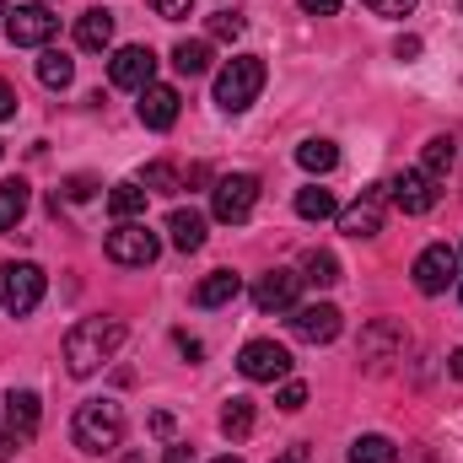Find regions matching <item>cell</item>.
Wrapping results in <instances>:
<instances>
[{
	"mask_svg": "<svg viewBox=\"0 0 463 463\" xmlns=\"http://www.w3.org/2000/svg\"><path fill=\"white\" fill-rule=\"evenodd\" d=\"M216 463H242V458H232V453H227V458H216Z\"/></svg>",
	"mask_w": 463,
	"mask_h": 463,
	"instance_id": "7dc6e473",
	"label": "cell"
},
{
	"mask_svg": "<svg viewBox=\"0 0 463 463\" xmlns=\"http://www.w3.org/2000/svg\"><path fill=\"white\" fill-rule=\"evenodd\" d=\"M140 189H146V194H173V189H178V173H173L167 162H151L146 178H140Z\"/></svg>",
	"mask_w": 463,
	"mask_h": 463,
	"instance_id": "4dcf8cb0",
	"label": "cell"
},
{
	"mask_svg": "<svg viewBox=\"0 0 463 463\" xmlns=\"http://www.w3.org/2000/svg\"><path fill=\"white\" fill-rule=\"evenodd\" d=\"M340 329H345V318L335 302H297L291 307V335L302 345H329V340H340Z\"/></svg>",
	"mask_w": 463,
	"mask_h": 463,
	"instance_id": "ba28073f",
	"label": "cell"
},
{
	"mask_svg": "<svg viewBox=\"0 0 463 463\" xmlns=\"http://www.w3.org/2000/svg\"><path fill=\"white\" fill-rule=\"evenodd\" d=\"M275 404H280L286 415H297V410L307 404V383H297V377H286V383H280V393H275Z\"/></svg>",
	"mask_w": 463,
	"mask_h": 463,
	"instance_id": "1f68e13d",
	"label": "cell"
},
{
	"mask_svg": "<svg viewBox=\"0 0 463 463\" xmlns=\"http://www.w3.org/2000/svg\"><path fill=\"white\" fill-rule=\"evenodd\" d=\"M16 442H22V437L11 431V420H0V463H5L11 453H16Z\"/></svg>",
	"mask_w": 463,
	"mask_h": 463,
	"instance_id": "74e56055",
	"label": "cell"
},
{
	"mask_svg": "<svg viewBox=\"0 0 463 463\" xmlns=\"http://www.w3.org/2000/svg\"><path fill=\"white\" fill-rule=\"evenodd\" d=\"M189 5H194V0H151V11H156L162 22H184V16H189Z\"/></svg>",
	"mask_w": 463,
	"mask_h": 463,
	"instance_id": "e575fe53",
	"label": "cell"
},
{
	"mask_svg": "<svg viewBox=\"0 0 463 463\" xmlns=\"http://www.w3.org/2000/svg\"><path fill=\"white\" fill-rule=\"evenodd\" d=\"M253 205H259V178L253 173H227V178H216V189H211V211H216V222H248L253 216Z\"/></svg>",
	"mask_w": 463,
	"mask_h": 463,
	"instance_id": "8992f818",
	"label": "cell"
},
{
	"mask_svg": "<svg viewBox=\"0 0 463 463\" xmlns=\"http://www.w3.org/2000/svg\"><path fill=\"white\" fill-rule=\"evenodd\" d=\"M173 65H178V76H205L211 71V43L205 38H184L173 49Z\"/></svg>",
	"mask_w": 463,
	"mask_h": 463,
	"instance_id": "cb8c5ba5",
	"label": "cell"
},
{
	"mask_svg": "<svg viewBox=\"0 0 463 463\" xmlns=\"http://www.w3.org/2000/svg\"><path fill=\"white\" fill-rule=\"evenodd\" d=\"M22 5H49V0H22Z\"/></svg>",
	"mask_w": 463,
	"mask_h": 463,
	"instance_id": "bcb514c9",
	"label": "cell"
},
{
	"mask_svg": "<svg viewBox=\"0 0 463 463\" xmlns=\"http://www.w3.org/2000/svg\"><path fill=\"white\" fill-rule=\"evenodd\" d=\"M383 205H388V184H372L355 205L340 211V232L355 237V242H361V237H377V232H383Z\"/></svg>",
	"mask_w": 463,
	"mask_h": 463,
	"instance_id": "7c38bea8",
	"label": "cell"
},
{
	"mask_svg": "<svg viewBox=\"0 0 463 463\" xmlns=\"http://www.w3.org/2000/svg\"><path fill=\"white\" fill-rule=\"evenodd\" d=\"M5 420H11V431H16L22 442H33V437H38V420H43V404H38V393H27V388L5 393Z\"/></svg>",
	"mask_w": 463,
	"mask_h": 463,
	"instance_id": "e0dca14e",
	"label": "cell"
},
{
	"mask_svg": "<svg viewBox=\"0 0 463 463\" xmlns=\"http://www.w3.org/2000/svg\"><path fill=\"white\" fill-rule=\"evenodd\" d=\"M124 318H81V324H71V335H65V372L71 377H92L118 345H124Z\"/></svg>",
	"mask_w": 463,
	"mask_h": 463,
	"instance_id": "6da1fadb",
	"label": "cell"
},
{
	"mask_svg": "<svg viewBox=\"0 0 463 463\" xmlns=\"http://www.w3.org/2000/svg\"><path fill=\"white\" fill-rule=\"evenodd\" d=\"M404 355V324H393V318H383V324H372L366 335H361V361L377 372V366H388V361H399Z\"/></svg>",
	"mask_w": 463,
	"mask_h": 463,
	"instance_id": "9a60e30c",
	"label": "cell"
},
{
	"mask_svg": "<svg viewBox=\"0 0 463 463\" xmlns=\"http://www.w3.org/2000/svg\"><path fill=\"white\" fill-rule=\"evenodd\" d=\"M140 124H146V129H173V124H178V92L151 81V87L140 92Z\"/></svg>",
	"mask_w": 463,
	"mask_h": 463,
	"instance_id": "2e32d148",
	"label": "cell"
},
{
	"mask_svg": "<svg viewBox=\"0 0 463 463\" xmlns=\"http://www.w3.org/2000/svg\"><path fill=\"white\" fill-rule=\"evenodd\" d=\"M11 114H16V87L0 81V118H11Z\"/></svg>",
	"mask_w": 463,
	"mask_h": 463,
	"instance_id": "f35d334b",
	"label": "cell"
},
{
	"mask_svg": "<svg viewBox=\"0 0 463 463\" xmlns=\"http://www.w3.org/2000/svg\"><path fill=\"white\" fill-rule=\"evenodd\" d=\"M237 291H242V280L232 269H216L194 286V307H227V302H237Z\"/></svg>",
	"mask_w": 463,
	"mask_h": 463,
	"instance_id": "ffe728a7",
	"label": "cell"
},
{
	"mask_svg": "<svg viewBox=\"0 0 463 463\" xmlns=\"http://www.w3.org/2000/svg\"><path fill=\"white\" fill-rule=\"evenodd\" d=\"M54 33H60V22L43 5H16V16H5V38L16 49H49Z\"/></svg>",
	"mask_w": 463,
	"mask_h": 463,
	"instance_id": "30bf717a",
	"label": "cell"
},
{
	"mask_svg": "<svg viewBox=\"0 0 463 463\" xmlns=\"http://www.w3.org/2000/svg\"><path fill=\"white\" fill-rule=\"evenodd\" d=\"M242 27H248V22H242L237 11H216V16H211V38H242Z\"/></svg>",
	"mask_w": 463,
	"mask_h": 463,
	"instance_id": "d6a6232c",
	"label": "cell"
},
{
	"mask_svg": "<svg viewBox=\"0 0 463 463\" xmlns=\"http://www.w3.org/2000/svg\"><path fill=\"white\" fill-rule=\"evenodd\" d=\"M297 216L302 222H329V216H340V205H335V194L329 189H297Z\"/></svg>",
	"mask_w": 463,
	"mask_h": 463,
	"instance_id": "484cf974",
	"label": "cell"
},
{
	"mask_svg": "<svg viewBox=\"0 0 463 463\" xmlns=\"http://www.w3.org/2000/svg\"><path fill=\"white\" fill-rule=\"evenodd\" d=\"M458 302H463V286H458Z\"/></svg>",
	"mask_w": 463,
	"mask_h": 463,
	"instance_id": "681fc988",
	"label": "cell"
},
{
	"mask_svg": "<svg viewBox=\"0 0 463 463\" xmlns=\"http://www.w3.org/2000/svg\"><path fill=\"white\" fill-rule=\"evenodd\" d=\"M275 463H307V453H302V448H291V453H280Z\"/></svg>",
	"mask_w": 463,
	"mask_h": 463,
	"instance_id": "f6af8a7d",
	"label": "cell"
},
{
	"mask_svg": "<svg viewBox=\"0 0 463 463\" xmlns=\"http://www.w3.org/2000/svg\"><path fill=\"white\" fill-rule=\"evenodd\" d=\"M393 54H399V60H415V54H420V38H399Z\"/></svg>",
	"mask_w": 463,
	"mask_h": 463,
	"instance_id": "ab89813d",
	"label": "cell"
},
{
	"mask_svg": "<svg viewBox=\"0 0 463 463\" xmlns=\"http://www.w3.org/2000/svg\"><path fill=\"white\" fill-rule=\"evenodd\" d=\"M140 211H146V189L140 184H114L109 189V216L114 222H135Z\"/></svg>",
	"mask_w": 463,
	"mask_h": 463,
	"instance_id": "4316f807",
	"label": "cell"
},
{
	"mask_svg": "<svg viewBox=\"0 0 463 463\" xmlns=\"http://www.w3.org/2000/svg\"><path fill=\"white\" fill-rule=\"evenodd\" d=\"M92 189H98L92 178H71V184H65V200H92Z\"/></svg>",
	"mask_w": 463,
	"mask_h": 463,
	"instance_id": "d590c367",
	"label": "cell"
},
{
	"mask_svg": "<svg viewBox=\"0 0 463 463\" xmlns=\"http://www.w3.org/2000/svg\"><path fill=\"white\" fill-rule=\"evenodd\" d=\"M22 216H27V184L22 178H5L0 184V232H11Z\"/></svg>",
	"mask_w": 463,
	"mask_h": 463,
	"instance_id": "83f0119b",
	"label": "cell"
},
{
	"mask_svg": "<svg viewBox=\"0 0 463 463\" xmlns=\"http://www.w3.org/2000/svg\"><path fill=\"white\" fill-rule=\"evenodd\" d=\"M222 431H227L232 442H242V437L253 431V399H227V410H222Z\"/></svg>",
	"mask_w": 463,
	"mask_h": 463,
	"instance_id": "f546056e",
	"label": "cell"
},
{
	"mask_svg": "<svg viewBox=\"0 0 463 463\" xmlns=\"http://www.w3.org/2000/svg\"><path fill=\"white\" fill-rule=\"evenodd\" d=\"M167 237H173L178 253L205 248V216H200V211H173V216H167Z\"/></svg>",
	"mask_w": 463,
	"mask_h": 463,
	"instance_id": "44dd1931",
	"label": "cell"
},
{
	"mask_svg": "<svg viewBox=\"0 0 463 463\" xmlns=\"http://www.w3.org/2000/svg\"><path fill=\"white\" fill-rule=\"evenodd\" d=\"M151 431H156V437H173V415H167V410H156V415H151Z\"/></svg>",
	"mask_w": 463,
	"mask_h": 463,
	"instance_id": "60d3db41",
	"label": "cell"
},
{
	"mask_svg": "<svg viewBox=\"0 0 463 463\" xmlns=\"http://www.w3.org/2000/svg\"><path fill=\"white\" fill-rule=\"evenodd\" d=\"M71 442L81 453H92V458L114 453L118 442H124V410H118L114 399H87L76 410V420H71Z\"/></svg>",
	"mask_w": 463,
	"mask_h": 463,
	"instance_id": "7a4b0ae2",
	"label": "cell"
},
{
	"mask_svg": "<svg viewBox=\"0 0 463 463\" xmlns=\"http://www.w3.org/2000/svg\"><path fill=\"white\" fill-rule=\"evenodd\" d=\"M297 297H302V275H297V269H269V275L253 286L259 313H291Z\"/></svg>",
	"mask_w": 463,
	"mask_h": 463,
	"instance_id": "5bb4252c",
	"label": "cell"
},
{
	"mask_svg": "<svg viewBox=\"0 0 463 463\" xmlns=\"http://www.w3.org/2000/svg\"><path fill=\"white\" fill-rule=\"evenodd\" d=\"M388 200H393L404 216H426V211L437 205V178H426L420 167H410V173L388 178Z\"/></svg>",
	"mask_w": 463,
	"mask_h": 463,
	"instance_id": "4fadbf2b",
	"label": "cell"
},
{
	"mask_svg": "<svg viewBox=\"0 0 463 463\" xmlns=\"http://www.w3.org/2000/svg\"><path fill=\"white\" fill-rule=\"evenodd\" d=\"M448 372H453V377H458V383H463V345L453 350V355H448Z\"/></svg>",
	"mask_w": 463,
	"mask_h": 463,
	"instance_id": "ee69618b",
	"label": "cell"
},
{
	"mask_svg": "<svg viewBox=\"0 0 463 463\" xmlns=\"http://www.w3.org/2000/svg\"><path fill=\"white\" fill-rule=\"evenodd\" d=\"M151 76H156V54H151L146 43H124L114 60H109V81L124 87V92H146Z\"/></svg>",
	"mask_w": 463,
	"mask_h": 463,
	"instance_id": "8fae6325",
	"label": "cell"
},
{
	"mask_svg": "<svg viewBox=\"0 0 463 463\" xmlns=\"http://www.w3.org/2000/svg\"><path fill=\"white\" fill-rule=\"evenodd\" d=\"M361 5H366L372 16H410L420 0H361Z\"/></svg>",
	"mask_w": 463,
	"mask_h": 463,
	"instance_id": "836d02e7",
	"label": "cell"
},
{
	"mask_svg": "<svg viewBox=\"0 0 463 463\" xmlns=\"http://www.w3.org/2000/svg\"><path fill=\"white\" fill-rule=\"evenodd\" d=\"M43 269L33 264V259H5L0 264V307L11 313V318H27L38 302H43Z\"/></svg>",
	"mask_w": 463,
	"mask_h": 463,
	"instance_id": "277c9868",
	"label": "cell"
},
{
	"mask_svg": "<svg viewBox=\"0 0 463 463\" xmlns=\"http://www.w3.org/2000/svg\"><path fill=\"white\" fill-rule=\"evenodd\" d=\"M178 350H184L189 361H200V355H205V345H200V340H189V335H178Z\"/></svg>",
	"mask_w": 463,
	"mask_h": 463,
	"instance_id": "b9f144b4",
	"label": "cell"
},
{
	"mask_svg": "<svg viewBox=\"0 0 463 463\" xmlns=\"http://www.w3.org/2000/svg\"><path fill=\"white\" fill-rule=\"evenodd\" d=\"M297 5H302L307 16H335V11H340V0H297Z\"/></svg>",
	"mask_w": 463,
	"mask_h": 463,
	"instance_id": "8d00e7d4",
	"label": "cell"
},
{
	"mask_svg": "<svg viewBox=\"0 0 463 463\" xmlns=\"http://www.w3.org/2000/svg\"><path fill=\"white\" fill-rule=\"evenodd\" d=\"M453 162H458V140H453V135H431L426 151H420V173L442 184V178L453 173Z\"/></svg>",
	"mask_w": 463,
	"mask_h": 463,
	"instance_id": "d6986e66",
	"label": "cell"
},
{
	"mask_svg": "<svg viewBox=\"0 0 463 463\" xmlns=\"http://www.w3.org/2000/svg\"><path fill=\"white\" fill-rule=\"evenodd\" d=\"M291 350L275 345V340H248L242 355H237V372L248 377V383H286L291 377Z\"/></svg>",
	"mask_w": 463,
	"mask_h": 463,
	"instance_id": "52a82bcc",
	"label": "cell"
},
{
	"mask_svg": "<svg viewBox=\"0 0 463 463\" xmlns=\"http://www.w3.org/2000/svg\"><path fill=\"white\" fill-rule=\"evenodd\" d=\"M103 253H109L114 264H124V269H146V264L162 253V237L146 227V222H118V227L109 232V242H103Z\"/></svg>",
	"mask_w": 463,
	"mask_h": 463,
	"instance_id": "5b68a950",
	"label": "cell"
},
{
	"mask_svg": "<svg viewBox=\"0 0 463 463\" xmlns=\"http://www.w3.org/2000/svg\"><path fill=\"white\" fill-rule=\"evenodd\" d=\"M76 43L92 49V54H103V49L114 43V11H81V22H76Z\"/></svg>",
	"mask_w": 463,
	"mask_h": 463,
	"instance_id": "ac0fdd59",
	"label": "cell"
},
{
	"mask_svg": "<svg viewBox=\"0 0 463 463\" xmlns=\"http://www.w3.org/2000/svg\"><path fill=\"white\" fill-rule=\"evenodd\" d=\"M350 463H399V448L372 431V437H355L350 442Z\"/></svg>",
	"mask_w": 463,
	"mask_h": 463,
	"instance_id": "f1b7e54d",
	"label": "cell"
},
{
	"mask_svg": "<svg viewBox=\"0 0 463 463\" xmlns=\"http://www.w3.org/2000/svg\"><path fill=\"white\" fill-rule=\"evenodd\" d=\"M297 162H302L307 173H335V167H340V146H335V140H302V146H297Z\"/></svg>",
	"mask_w": 463,
	"mask_h": 463,
	"instance_id": "d4e9b609",
	"label": "cell"
},
{
	"mask_svg": "<svg viewBox=\"0 0 463 463\" xmlns=\"http://www.w3.org/2000/svg\"><path fill=\"white\" fill-rule=\"evenodd\" d=\"M264 60L259 54H237L227 60L222 71H216V109L222 114H242V109H253L259 103V92H264Z\"/></svg>",
	"mask_w": 463,
	"mask_h": 463,
	"instance_id": "3957f363",
	"label": "cell"
},
{
	"mask_svg": "<svg viewBox=\"0 0 463 463\" xmlns=\"http://www.w3.org/2000/svg\"><path fill=\"white\" fill-rule=\"evenodd\" d=\"M162 463H194V453H189V448H167V458Z\"/></svg>",
	"mask_w": 463,
	"mask_h": 463,
	"instance_id": "7bdbcfd3",
	"label": "cell"
},
{
	"mask_svg": "<svg viewBox=\"0 0 463 463\" xmlns=\"http://www.w3.org/2000/svg\"><path fill=\"white\" fill-rule=\"evenodd\" d=\"M0 16H5V0H0Z\"/></svg>",
	"mask_w": 463,
	"mask_h": 463,
	"instance_id": "c3c4849f",
	"label": "cell"
},
{
	"mask_svg": "<svg viewBox=\"0 0 463 463\" xmlns=\"http://www.w3.org/2000/svg\"><path fill=\"white\" fill-rule=\"evenodd\" d=\"M302 280H307V286H324V291L340 286V259H335L329 248H307V253H302Z\"/></svg>",
	"mask_w": 463,
	"mask_h": 463,
	"instance_id": "603a6c76",
	"label": "cell"
},
{
	"mask_svg": "<svg viewBox=\"0 0 463 463\" xmlns=\"http://www.w3.org/2000/svg\"><path fill=\"white\" fill-rule=\"evenodd\" d=\"M453 280H458V253H453L448 242H431V248L415 259V291H420V297H442Z\"/></svg>",
	"mask_w": 463,
	"mask_h": 463,
	"instance_id": "9c48e42d",
	"label": "cell"
},
{
	"mask_svg": "<svg viewBox=\"0 0 463 463\" xmlns=\"http://www.w3.org/2000/svg\"><path fill=\"white\" fill-rule=\"evenodd\" d=\"M38 81L54 87V92H65V87L76 81V60H71L65 49H43V54H38Z\"/></svg>",
	"mask_w": 463,
	"mask_h": 463,
	"instance_id": "7402d4cb",
	"label": "cell"
}]
</instances>
